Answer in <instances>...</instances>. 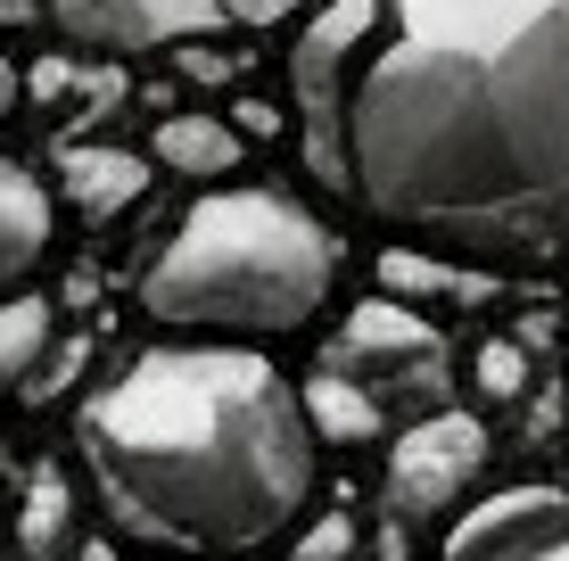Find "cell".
Returning a JSON list of instances; mask_svg holds the SVG:
<instances>
[{
    "mask_svg": "<svg viewBox=\"0 0 569 561\" xmlns=\"http://www.w3.org/2000/svg\"><path fill=\"white\" fill-rule=\"evenodd\" d=\"M339 190L470 264L569 240V0H380L347 74Z\"/></svg>",
    "mask_w": 569,
    "mask_h": 561,
    "instance_id": "obj_1",
    "label": "cell"
},
{
    "mask_svg": "<svg viewBox=\"0 0 569 561\" xmlns=\"http://www.w3.org/2000/svg\"><path fill=\"white\" fill-rule=\"evenodd\" d=\"M74 454L141 545L257 553L313 504L322 438L257 347H149L83 397Z\"/></svg>",
    "mask_w": 569,
    "mask_h": 561,
    "instance_id": "obj_2",
    "label": "cell"
},
{
    "mask_svg": "<svg viewBox=\"0 0 569 561\" xmlns=\"http://www.w3.org/2000/svg\"><path fill=\"white\" fill-rule=\"evenodd\" d=\"M339 289V231L289 190H214L141 273V314L207 339H289Z\"/></svg>",
    "mask_w": 569,
    "mask_h": 561,
    "instance_id": "obj_3",
    "label": "cell"
},
{
    "mask_svg": "<svg viewBox=\"0 0 569 561\" xmlns=\"http://www.w3.org/2000/svg\"><path fill=\"white\" fill-rule=\"evenodd\" d=\"M446 380H455V347L438 339V322L397 298H371L330 331L298 397L322 447H371V438H388V421L446 413Z\"/></svg>",
    "mask_w": 569,
    "mask_h": 561,
    "instance_id": "obj_4",
    "label": "cell"
},
{
    "mask_svg": "<svg viewBox=\"0 0 569 561\" xmlns=\"http://www.w3.org/2000/svg\"><path fill=\"white\" fill-rule=\"evenodd\" d=\"M50 26L83 50H173L207 42V33H264L298 17L306 0H42Z\"/></svg>",
    "mask_w": 569,
    "mask_h": 561,
    "instance_id": "obj_5",
    "label": "cell"
},
{
    "mask_svg": "<svg viewBox=\"0 0 569 561\" xmlns=\"http://www.w3.org/2000/svg\"><path fill=\"white\" fill-rule=\"evenodd\" d=\"M487 421L479 413H429V421H405L388 438V479H380V504L397 520H455L462 495L479 488L487 471Z\"/></svg>",
    "mask_w": 569,
    "mask_h": 561,
    "instance_id": "obj_6",
    "label": "cell"
},
{
    "mask_svg": "<svg viewBox=\"0 0 569 561\" xmlns=\"http://www.w3.org/2000/svg\"><path fill=\"white\" fill-rule=\"evenodd\" d=\"M569 537V495L561 488H503L487 504L455 512L446 529V561H528Z\"/></svg>",
    "mask_w": 569,
    "mask_h": 561,
    "instance_id": "obj_7",
    "label": "cell"
},
{
    "mask_svg": "<svg viewBox=\"0 0 569 561\" xmlns=\"http://www.w3.org/2000/svg\"><path fill=\"white\" fill-rule=\"evenodd\" d=\"M58 190H67V207H74L83 223H116L124 207H141L149 158L108 149V141H74V149H58Z\"/></svg>",
    "mask_w": 569,
    "mask_h": 561,
    "instance_id": "obj_8",
    "label": "cell"
},
{
    "mask_svg": "<svg viewBox=\"0 0 569 561\" xmlns=\"http://www.w3.org/2000/svg\"><path fill=\"white\" fill-rule=\"evenodd\" d=\"M50 231H58L50 182H33L26 166L0 158V298H17L33 281V264L50 257Z\"/></svg>",
    "mask_w": 569,
    "mask_h": 561,
    "instance_id": "obj_9",
    "label": "cell"
},
{
    "mask_svg": "<svg viewBox=\"0 0 569 561\" xmlns=\"http://www.w3.org/2000/svg\"><path fill=\"white\" fill-rule=\"evenodd\" d=\"M149 149H157L166 173H190V182H223V173L240 166V132H231L223 116H166Z\"/></svg>",
    "mask_w": 569,
    "mask_h": 561,
    "instance_id": "obj_10",
    "label": "cell"
},
{
    "mask_svg": "<svg viewBox=\"0 0 569 561\" xmlns=\"http://www.w3.org/2000/svg\"><path fill=\"white\" fill-rule=\"evenodd\" d=\"M58 339V305L50 298H0V389H26L42 372Z\"/></svg>",
    "mask_w": 569,
    "mask_h": 561,
    "instance_id": "obj_11",
    "label": "cell"
},
{
    "mask_svg": "<svg viewBox=\"0 0 569 561\" xmlns=\"http://www.w3.org/2000/svg\"><path fill=\"white\" fill-rule=\"evenodd\" d=\"M17 545H26V561H67L74 553V488L58 471H33L26 520H17Z\"/></svg>",
    "mask_w": 569,
    "mask_h": 561,
    "instance_id": "obj_12",
    "label": "cell"
},
{
    "mask_svg": "<svg viewBox=\"0 0 569 561\" xmlns=\"http://www.w3.org/2000/svg\"><path fill=\"white\" fill-rule=\"evenodd\" d=\"M479 372H487V397H520V355L512 347H487Z\"/></svg>",
    "mask_w": 569,
    "mask_h": 561,
    "instance_id": "obj_13",
    "label": "cell"
},
{
    "mask_svg": "<svg viewBox=\"0 0 569 561\" xmlns=\"http://www.w3.org/2000/svg\"><path fill=\"white\" fill-rule=\"evenodd\" d=\"M339 553H347V520H339V512H322V529L306 537V553H298V561H339Z\"/></svg>",
    "mask_w": 569,
    "mask_h": 561,
    "instance_id": "obj_14",
    "label": "cell"
},
{
    "mask_svg": "<svg viewBox=\"0 0 569 561\" xmlns=\"http://www.w3.org/2000/svg\"><path fill=\"white\" fill-rule=\"evenodd\" d=\"M9 108H17V67H9V50H0V124H9Z\"/></svg>",
    "mask_w": 569,
    "mask_h": 561,
    "instance_id": "obj_15",
    "label": "cell"
},
{
    "mask_svg": "<svg viewBox=\"0 0 569 561\" xmlns=\"http://www.w3.org/2000/svg\"><path fill=\"white\" fill-rule=\"evenodd\" d=\"M528 561H569V537H561V545H545V553H528Z\"/></svg>",
    "mask_w": 569,
    "mask_h": 561,
    "instance_id": "obj_16",
    "label": "cell"
}]
</instances>
